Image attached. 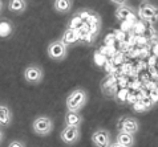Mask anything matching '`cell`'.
I'll use <instances>...</instances> for the list:
<instances>
[{
  "label": "cell",
  "mask_w": 158,
  "mask_h": 147,
  "mask_svg": "<svg viewBox=\"0 0 158 147\" xmlns=\"http://www.w3.org/2000/svg\"><path fill=\"white\" fill-rule=\"evenodd\" d=\"M92 145L94 147H110L113 138L112 133L106 130V129H97L92 133Z\"/></svg>",
  "instance_id": "52a82bcc"
},
{
  "label": "cell",
  "mask_w": 158,
  "mask_h": 147,
  "mask_svg": "<svg viewBox=\"0 0 158 147\" xmlns=\"http://www.w3.org/2000/svg\"><path fill=\"white\" fill-rule=\"evenodd\" d=\"M8 146L10 147H25L27 143H25L24 141H20V139H14L8 143Z\"/></svg>",
  "instance_id": "e0dca14e"
},
{
  "label": "cell",
  "mask_w": 158,
  "mask_h": 147,
  "mask_svg": "<svg viewBox=\"0 0 158 147\" xmlns=\"http://www.w3.org/2000/svg\"><path fill=\"white\" fill-rule=\"evenodd\" d=\"M4 137H6V134H4V130H3V127H0V145L3 143Z\"/></svg>",
  "instance_id": "d6986e66"
},
{
  "label": "cell",
  "mask_w": 158,
  "mask_h": 147,
  "mask_svg": "<svg viewBox=\"0 0 158 147\" xmlns=\"http://www.w3.org/2000/svg\"><path fill=\"white\" fill-rule=\"evenodd\" d=\"M12 121H14V113L10 109V106L0 103V127L3 129L10 127Z\"/></svg>",
  "instance_id": "30bf717a"
},
{
  "label": "cell",
  "mask_w": 158,
  "mask_h": 147,
  "mask_svg": "<svg viewBox=\"0 0 158 147\" xmlns=\"http://www.w3.org/2000/svg\"><path fill=\"white\" fill-rule=\"evenodd\" d=\"M137 14L143 21L157 20V7L149 2H142L137 8Z\"/></svg>",
  "instance_id": "ba28073f"
},
{
  "label": "cell",
  "mask_w": 158,
  "mask_h": 147,
  "mask_svg": "<svg viewBox=\"0 0 158 147\" xmlns=\"http://www.w3.org/2000/svg\"><path fill=\"white\" fill-rule=\"evenodd\" d=\"M117 130L135 135L139 131V122L131 115H124L117 121Z\"/></svg>",
  "instance_id": "8992f818"
},
{
  "label": "cell",
  "mask_w": 158,
  "mask_h": 147,
  "mask_svg": "<svg viewBox=\"0 0 158 147\" xmlns=\"http://www.w3.org/2000/svg\"><path fill=\"white\" fill-rule=\"evenodd\" d=\"M7 7H8V11L12 12V14L21 15L27 10L28 3H27V0H10Z\"/></svg>",
  "instance_id": "4fadbf2b"
},
{
  "label": "cell",
  "mask_w": 158,
  "mask_h": 147,
  "mask_svg": "<svg viewBox=\"0 0 158 147\" xmlns=\"http://www.w3.org/2000/svg\"><path fill=\"white\" fill-rule=\"evenodd\" d=\"M3 10H4V2H3V0H0V15H2Z\"/></svg>",
  "instance_id": "ffe728a7"
},
{
  "label": "cell",
  "mask_w": 158,
  "mask_h": 147,
  "mask_svg": "<svg viewBox=\"0 0 158 147\" xmlns=\"http://www.w3.org/2000/svg\"><path fill=\"white\" fill-rule=\"evenodd\" d=\"M14 33V24L7 19L0 20V37H10Z\"/></svg>",
  "instance_id": "2e32d148"
},
{
  "label": "cell",
  "mask_w": 158,
  "mask_h": 147,
  "mask_svg": "<svg viewBox=\"0 0 158 147\" xmlns=\"http://www.w3.org/2000/svg\"><path fill=\"white\" fill-rule=\"evenodd\" d=\"M23 78L29 85H39L44 80V69L39 64H29L23 72Z\"/></svg>",
  "instance_id": "5b68a950"
},
{
  "label": "cell",
  "mask_w": 158,
  "mask_h": 147,
  "mask_svg": "<svg viewBox=\"0 0 158 147\" xmlns=\"http://www.w3.org/2000/svg\"><path fill=\"white\" fill-rule=\"evenodd\" d=\"M109 2L113 3V4H116L117 7H120V6H126L129 0H109Z\"/></svg>",
  "instance_id": "ac0fdd59"
},
{
  "label": "cell",
  "mask_w": 158,
  "mask_h": 147,
  "mask_svg": "<svg viewBox=\"0 0 158 147\" xmlns=\"http://www.w3.org/2000/svg\"><path fill=\"white\" fill-rule=\"evenodd\" d=\"M89 101V94L85 89H73L65 99V107L68 111H81Z\"/></svg>",
  "instance_id": "6da1fadb"
},
{
  "label": "cell",
  "mask_w": 158,
  "mask_h": 147,
  "mask_svg": "<svg viewBox=\"0 0 158 147\" xmlns=\"http://www.w3.org/2000/svg\"><path fill=\"white\" fill-rule=\"evenodd\" d=\"M73 7V0H55L53 2V10L57 14L65 15L72 11Z\"/></svg>",
  "instance_id": "9a60e30c"
},
{
  "label": "cell",
  "mask_w": 158,
  "mask_h": 147,
  "mask_svg": "<svg viewBox=\"0 0 158 147\" xmlns=\"http://www.w3.org/2000/svg\"><path fill=\"white\" fill-rule=\"evenodd\" d=\"M82 121V115L80 111H68L64 115V125H71V126H81Z\"/></svg>",
  "instance_id": "8fae6325"
},
{
  "label": "cell",
  "mask_w": 158,
  "mask_h": 147,
  "mask_svg": "<svg viewBox=\"0 0 158 147\" xmlns=\"http://www.w3.org/2000/svg\"><path fill=\"white\" fill-rule=\"evenodd\" d=\"M113 145L120 146V147H131L135 145V137H134V134L118 131V134L116 135V141L112 142V146Z\"/></svg>",
  "instance_id": "9c48e42d"
},
{
  "label": "cell",
  "mask_w": 158,
  "mask_h": 147,
  "mask_svg": "<svg viewBox=\"0 0 158 147\" xmlns=\"http://www.w3.org/2000/svg\"><path fill=\"white\" fill-rule=\"evenodd\" d=\"M68 49L69 46L65 45V42L61 38H57V40L49 42V45L47 48V54L53 61H63L68 56Z\"/></svg>",
  "instance_id": "3957f363"
},
{
  "label": "cell",
  "mask_w": 158,
  "mask_h": 147,
  "mask_svg": "<svg viewBox=\"0 0 158 147\" xmlns=\"http://www.w3.org/2000/svg\"><path fill=\"white\" fill-rule=\"evenodd\" d=\"M60 139L64 145L74 146L81 139V129L80 126H71V125H64V129L60 131Z\"/></svg>",
  "instance_id": "277c9868"
},
{
  "label": "cell",
  "mask_w": 158,
  "mask_h": 147,
  "mask_svg": "<svg viewBox=\"0 0 158 147\" xmlns=\"http://www.w3.org/2000/svg\"><path fill=\"white\" fill-rule=\"evenodd\" d=\"M55 123L49 115H37L32 121V131L39 137H47L53 131Z\"/></svg>",
  "instance_id": "7a4b0ae2"
},
{
  "label": "cell",
  "mask_w": 158,
  "mask_h": 147,
  "mask_svg": "<svg viewBox=\"0 0 158 147\" xmlns=\"http://www.w3.org/2000/svg\"><path fill=\"white\" fill-rule=\"evenodd\" d=\"M141 2H150V0H141Z\"/></svg>",
  "instance_id": "44dd1931"
},
{
  "label": "cell",
  "mask_w": 158,
  "mask_h": 147,
  "mask_svg": "<svg viewBox=\"0 0 158 147\" xmlns=\"http://www.w3.org/2000/svg\"><path fill=\"white\" fill-rule=\"evenodd\" d=\"M116 17H117L118 20H121V21L133 20V19H135V14H134V11L131 10L130 7H128V4H126V6L117 7V10H116Z\"/></svg>",
  "instance_id": "5bb4252c"
},
{
  "label": "cell",
  "mask_w": 158,
  "mask_h": 147,
  "mask_svg": "<svg viewBox=\"0 0 158 147\" xmlns=\"http://www.w3.org/2000/svg\"><path fill=\"white\" fill-rule=\"evenodd\" d=\"M61 40L65 42L67 46L74 45L78 40H80V32H78L77 29H73V28H67V31H65L64 34L61 36Z\"/></svg>",
  "instance_id": "7c38bea8"
}]
</instances>
